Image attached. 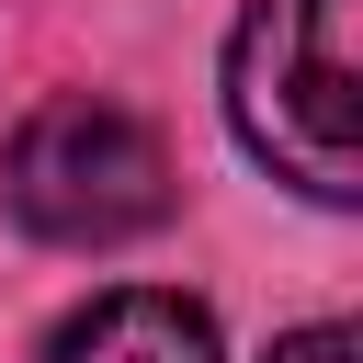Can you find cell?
I'll return each instance as SVG.
<instances>
[{
  "label": "cell",
  "mask_w": 363,
  "mask_h": 363,
  "mask_svg": "<svg viewBox=\"0 0 363 363\" xmlns=\"http://www.w3.org/2000/svg\"><path fill=\"white\" fill-rule=\"evenodd\" d=\"M0 193H11V216H23L34 238H57V250H113V238H136V227L170 216V147H159L125 102L68 91V102H45V113L11 136Z\"/></svg>",
  "instance_id": "cell-2"
},
{
  "label": "cell",
  "mask_w": 363,
  "mask_h": 363,
  "mask_svg": "<svg viewBox=\"0 0 363 363\" xmlns=\"http://www.w3.org/2000/svg\"><path fill=\"white\" fill-rule=\"evenodd\" d=\"M352 23L363 0H261L227 45V113L238 136L318 204L363 193V102H352Z\"/></svg>",
  "instance_id": "cell-1"
},
{
  "label": "cell",
  "mask_w": 363,
  "mask_h": 363,
  "mask_svg": "<svg viewBox=\"0 0 363 363\" xmlns=\"http://www.w3.org/2000/svg\"><path fill=\"white\" fill-rule=\"evenodd\" d=\"M272 363H352V329H295L272 340Z\"/></svg>",
  "instance_id": "cell-4"
},
{
  "label": "cell",
  "mask_w": 363,
  "mask_h": 363,
  "mask_svg": "<svg viewBox=\"0 0 363 363\" xmlns=\"http://www.w3.org/2000/svg\"><path fill=\"white\" fill-rule=\"evenodd\" d=\"M45 363H216V329H204V306L159 295V284H125V295H91L45 340Z\"/></svg>",
  "instance_id": "cell-3"
}]
</instances>
